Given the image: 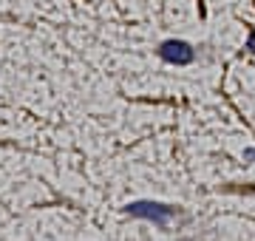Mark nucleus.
Masks as SVG:
<instances>
[{
	"instance_id": "nucleus-2",
	"label": "nucleus",
	"mask_w": 255,
	"mask_h": 241,
	"mask_svg": "<svg viewBox=\"0 0 255 241\" xmlns=\"http://www.w3.org/2000/svg\"><path fill=\"white\" fill-rule=\"evenodd\" d=\"M159 54H162L167 63L184 65V63H190V60H193V48L187 46V43H182V40H167V43L159 48Z\"/></svg>"
},
{
	"instance_id": "nucleus-1",
	"label": "nucleus",
	"mask_w": 255,
	"mask_h": 241,
	"mask_svg": "<svg viewBox=\"0 0 255 241\" xmlns=\"http://www.w3.org/2000/svg\"><path fill=\"white\" fill-rule=\"evenodd\" d=\"M128 213L133 216H142V219H150L156 224H167V219L173 216V207H167V204H153V202H133L128 204Z\"/></svg>"
},
{
	"instance_id": "nucleus-3",
	"label": "nucleus",
	"mask_w": 255,
	"mask_h": 241,
	"mask_svg": "<svg viewBox=\"0 0 255 241\" xmlns=\"http://www.w3.org/2000/svg\"><path fill=\"white\" fill-rule=\"evenodd\" d=\"M244 159H250V162H253V159H255V150H253V148H247V150H244Z\"/></svg>"
}]
</instances>
